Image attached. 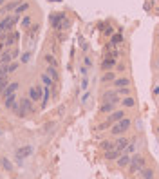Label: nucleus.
<instances>
[{"label":"nucleus","mask_w":159,"mask_h":179,"mask_svg":"<svg viewBox=\"0 0 159 179\" xmlns=\"http://www.w3.org/2000/svg\"><path fill=\"white\" fill-rule=\"evenodd\" d=\"M127 145H128V139H127V137H117V139H116V143H114V147H116L117 150H123V148H127Z\"/></svg>","instance_id":"ddd939ff"},{"label":"nucleus","mask_w":159,"mask_h":179,"mask_svg":"<svg viewBox=\"0 0 159 179\" xmlns=\"http://www.w3.org/2000/svg\"><path fill=\"white\" fill-rule=\"evenodd\" d=\"M112 65H116V58L107 56V58H105V61H103V69H110Z\"/></svg>","instance_id":"a211bd4d"},{"label":"nucleus","mask_w":159,"mask_h":179,"mask_svg":"<svg viewBox=\"0 0 159 179\" xmlns=\"http://www.w3.org/2000/svg\"><path fill=\"white\" fill-rule=\"evenodd\" d=\"M42 92H44V89H42V87H33L31 91H29V98H31L33 101H36V100L42 98Z\"/></svg>","instance_id":"1a4fd4ad"},{"label":"nucleus","mask_w":159,"mask_h":179,"mask_svg":"<svg viewBox=\"0 0 159 179\" xmlns=\"http://www.w3.org/2000/svg\"><path fill=\"white\" fill-rule=\"evenodd\" d=\"M123 105H125V107H134L136 105V100L134 98H125V100H123Z\"/></svg>","instance_id":"bb28decb"},{"label":"nucleus","mask_w":159,"mask_h":179,"mask_svg":"<svg viewBox=\"0 0 159 179\" xmlns=\"http://www.w3.org/2000/svg\"><path fill=\"white\" fill-rule=\"evenodd\" d=\"M141 174H143V179H154V172H152L150 168H143Z\"/></svg>","instance_id":"412c9836"},{"label":"nucleus","mask_w":159,"mask_h":179,"mask_svg":"<svg viewBox=\"0 0 159 179\" xmlns=\"http://www.w3.org/2000/svg\"><path fill=\"white\" fill-rule=\"evenodd\" d=\"M27 8H29V4H20V5H16V9H15V13H16V15H20V13H22V11H25Z\"/></svg>","instance_id":"393cba45"},{"label":"nucleus","mask_w":159,"mask_h":179,"mask_svg":"<svg viewBox=\"0 0 159 179\" xmlns=\"http://www.w3.org/2000/svg\"><path fill=\"white\" fill-rule=\"evenodd\" d=\"M16 5H18V2H13V4H8V5H4V8L0 9V13H8V11H11V9H16Z\"/></svg>","instance_id":"4be33fe9"},{"label":"nucleus","mask_w":159,"mask_h":179,"mask_svg":"<svg viewBox=\"0 0 159 179\" xmlns=\"http://www.w3.org/2000/svg\"><path fill=\"white\" fill-rule=\"evenodd\" d=\"M154 94H159V87H156V89H154Z\"/></svg>","instance_id":"e433bc0d"},{"label":"nucleus","mask_w":159,"mask_h":179,"mask_svg":"<svg viewBox=\"0 0 159 179\" xmlns=\"http://www.w3.org/2000/svg\"><path fill=\"white\" fill-rule=\"evenodd\" d=\"M2 165H4V168H5V170H11V168H13V167H11V163H9L8 159H2Z\"/></svg>","instance_id":"2f4dec72"},{"label":"nucleus","mask_w":159,"mask_h":179,"mask_svg":"<svg viewBox=\"0 0 159 179\" xmlns=\"http://www.w3.org/2000/svg\"><path fill=\"white\" fill-rule=\"evenodd\" d=\"M87 83H89V81H87V78H83V81H81V87H83V89H87Z\"/></svg>","instance_id":"c9c22d12"},{"label":"nucleus","mask_w":159,"mask_h":179,"mask_svg":"<svg viewBox=\"0 0 159 179\" xmlns=\"http://www.w3.org/2000/svg\"><path fill=\"white\" fill-rule=\"evenodd\" d=\"M16 56H18V49H15V51H5V53H2V56H0V64L9 65L11 60H15Z\"/></svg>","instance_id":"0eeeda50"},{"label":"nucleus","mask_w":159,"mask_h":179,"mask_svg":"<svg viewBox=\"0 0 159 179\" xmlns=\"http://www.w3.org/2000/svg\"><path fill=\"white\" fill-rule=\"evenodd\" d=\"M128 85H130L128 78H116L114 80V87H117V89H123V87H128Z\"/></svg>","instance_id":"f8f14e48"},{"label":"nucleus","mask_w":159,"mask_h":179,"mask_svg":"<svg viewBox=\"0 0 159 179\" xmlns=\"http://www.w3.org/2000/svg\"><path fill=\"white\" fill-rule=\"evenodd\" d=\"M22 61H24V64H25V61H29V54H24V56H22Z\"/></svg>","instance_id":"f704fd0d"},{"label":"nucleus","mask_w":159,"mask_h":179,"mask_svg":"<svg viewBox=\"0 0 159 179\" xmlns=\"http://www.w3.org/2000/svg\"><path fill=\"white\" fill-rule=\"evenodd\" d=\"M128 128H130V120H128V118H123V120H119V121L114 123L112 134H114V136H119V134H123V132H127Z\"/></svg>","instance_id":"f03ea898"},{"label":"nucleus","mask_w":159,"mask_h":179,"mask_svg":"<svg viewBox=\"0 0 159 179\" xmlns=\"http://www.w3.org/2000/svg\"><path fill=\"white\" fill-rule=\"evenodd\" d=\"M24 25H31V18H24Z\"/></svg>","instance_id":"72a5a7b5"},{"label":"nucleus","mask_w":159,"mask_h":179,"mask_svg":"<svg viewBox=\"0 0 159 179\" xmlns=\"http://www.w3.org/2000/svg\"><path fill=\"white\" fill-rule=\"evenodd\" d=\"M119 42H121V34H114V36H112V45L119 44Z\"/></svg>","instance_id":"7c9ffc66"},{"label":"nucleus","mask_w":159,"mask_h":179,"mask_svg":"<svg viewBox=\"0 0 159 179\" xmlns=\"http://www.w3.org/2000/svg\"><path fill=\"white\" fill-rule=\"evenodd\" d=\"M128 163H130L128 156H119V157H117V165H119V167H127Z\"/></svg>","instance_id":"6ab92c4d"},{"label":"nucleus","mask_w":159,"mask_h":179,"mask_svg":"<svg viewBox=\"0 0 159 179\" xmlns=\"http://www.w3.org/2000/svg\"><path fill=\"white\" fill-rule=\"evenodd\" d=\"M31 152H33V148H31V147H24V148H18V150H16V159H18V161H22L24 157H25V156H29Z\"/></svg>","instance_id":"9b49d317"},{"label":"nucleus","mask_w":159,"mask_h":179,"mask_svg":"<svg viewBox=\"0 0 159 179\" xmlns=\"http://www.w3.org/2000/svg\"><path fill=\"white\" fill-rule=\"evenodd\" d=\"M2 4H4V0H0V5H2Z\"/></svg>","instance_id":"58836bf2"},{"label":"nucleus","mask_w":159,"mask_h":179,"mask_svg":"<svg viewBox=\"0 0 159 179\" xmlns=\"http://www.w3.org/2000/svg\"><path fill=\"white\" fill-rule=\"evenodd\" d=\"M2 49H4V45H0V53H2Z\"/></svg>","instance_id":"4c0bfd02"},{"label":"nucleus","mask_w":159,"mask_h":179,"mask_svg":"<svg viewBox=\"0 0 159 179\" xmlns=\"http://www.w3.org/2000/svg\"><path fill=\"white\" fill-rule=\"evenodd\" d=\"M18 87H20L18 81H13V83H9L8 87H5V91L2 92V94H4V98H8V96H13V94L18 91Z\"/></svg>","instance_id":"6e6552de"},{"label":"nucleus","mask_w":159,"mask_h":179,"mask_svg":"<svg viewBox=\"0 0 159 179\" xmlns=\"http://www.w3.org/2000/svg\"><path fill=\"white\" fill-rule=\"evenodd\" d=\"M45 61H47L49 65H53V67H56V65H58V60H54L53 54H47V56H45Z\"/></svg>","instance_id":"5701e85b"},{"label":"nucleus","mask_w":159,"mask_h":179,"mask_svg":"<svg viewBox=\"0 0 159 179\" xmlns=\"http://www.w3.org/2000/svg\"><path fill=\"white\" fill-rule=\"evenodd\" d=\"M157 132H159V130H157Z\"/></svg>","instance_id":"79ce46f5"},{"label":"nucleus","mask_w":159,"mask_h":179,"mask_svg":"<svg viewBox=\"0 0 159 179\" xmlns=\"http://www.w3.org/2000/svg\"><path fill=\"white\" fill-rule=\"evenodd\" d=\"M9 85V81H8V78H0V92H4L5 91V87Z\"/></svg>","instance_id":"a878e982"},{"label":"nucleus","mask_w":159,"mask_h":179,"mask_svg":"<svg viewBox=\"0 0 159 179\" xmlns=\"http://www.w3.org/2000/svg\"><path fill=\"white\" fill-rule=\"evenodd\" d=\"M123 118H125V112H123V111H116V112H112V114L109 116L107 121L103 123L100 128H105V127H109V125H110V123H116V121H119V120H123Z\"/></svg>","instance_id":"20e7f679"},{"label":"nucleus","mask_w":159,"mask_h":179,"mask_svg":"<svg viewBox=\"0 0 159 179\" xmlns=\"http://www.w3.org/2000/svg\"><path fill=\"white\" fill-rule=\"evenodd\" d=\"M103 101L109 103V101H116L117 103V91H109V92H103Z\"/></svg>","instance_id":"9d476101"},{"label":"nucleus","mask_w":159,"mask_h":179,"mask_svg":"<svg viewBox=\"0 0 159 179\" xmlns=\"http://www.w3.org/2000/svg\"><path fill=\"white\" fill-rule=\"evenodd\" d=\"M56 2H60V0H56Z\"/></svg>","instance_id":"ea45409f"},{"label":"nucleus","mask_w":159,"mask_h":179,"mask_svg":"<svg viewBox=\"0 0 159 179\" xmlns=\"http://www.w3.org/2000/svg\"><path fill=\"white\" fill-rule=\"evenodd\" d=\"M117 94H128V89L123 87V89H119V91H117Z\"/></svg>","instance_id":"473e14b6"},{"label":"nucleus","mask_w":159,"mask_h":179,"mask_svg":"<svg viewBox=\"0 0 159 179\" xmlns=\"http://www.w3.org/2000/svg\"><path fill=\"white\" fill-rule=\"evenodd\" d=\"M47 74L51 76V80H53V81H58V71H56V67L49 65V69H47Z\"/></svg>","instance_id":"dca6fc26"},{"label":"nucleus","mask_w":159,"mask_h":179,"mask_svg":"<svg viewBox=\"0 0 159 179\" xmlns=\"http://www.w3.org/2000/svg\"><path fill=\"white\" fill-rule=\"evenodd\" d=\"M121 156V150H117V148H112V150H109V152H105V157L107 159H116L117 161V157Z\"/></svg>","instance_id":"4468645a"},{"label":"nucleus","mask_w":159,"mask_h":179,"mask_svg":"<svg viewBox=\"0 0 159 179\" xmlns=\"http://www.w3.org/2000/svg\"><path fill=\"white\" fill-rule=\"evenodd\" d=\"M0 134H2V132H0Z\"/></svg>","instance_id":"a19ab883"},{"label":"nucleus","mask_w":159,"mask_h":179,"mask_svg":"<svg viewBox=\"0 0 159 179\" xmlns=\"http://www.w3.org/2000/svg\"><path fill=\"white\" fill-rule=\"evenodd\" d=\"M145 168V159L141 156H134L130 159V172H137V170H143Z\"/></svg>","instance_id":"39448f33"},{"label":"nucleus","mask_w":159,"mask_h":179,"mask_svg":"<svg viewBox=\"0 0 159 179\" xmlns=\"http://www.w3.org/2000/svg\"><path fill=\"white\" fill-rule=\"evenodd\" d=\"M114 80H116V74L114 72H107L105 76L101 78V81H114Z\"/></svg>","instance_id":"b1692460"},{"label":"nucleus","mask_w":159,"mask_h":179,"mask_svg":"<svg viewBox=\"0 0 159 179\" xmlns=\"http://www.w3.org/2000/svg\"><path fill=\"white\" fill-rule=\"evenodd\" d=\"M0 78H8V65H4L0 67Z\"/></svg>","instance_id":"cd10ccee"},{"label":"nucleus","mask_w":159,"mask_h":179,"mask_svg":"<svg viewBox=\"0 0 159 179\" xmlns=\"http://www.w3.org/2000/svg\"><path fill=\"white\" fill-rule=\"evenodd\" d=\"M16 40H18V33H9V36L5 38L4 45H13V44H16Z\"/></svg>","instance_id":"2eb2a0df"},{"label":"nucleus","mask_w":159,"mask_h":179,"mask_svg":"<svg viewBox=\"0 0 159 179\" xmlns=\"http://www.w3.org/2000/svg\"><path fill=\"white\" fill-rule=\"evenodd\" d=\"M51 22H53V27L58 29V31L60 29H67V27H69V20H65V15H61V13H60V15H54Z\"/></svg>","instance_id":"7ed1b4c3"},{"label":"nucleus","mask_w":159,"mask_h":179,"mask_svg":"<svg viewBox=\"0 0 159 179\" xmlns=\"http://www.w3.org/2000/svg\"><path fill=\"white\" fill-rule=\"evenodd\" d=\"M114 109H116V101H109L101 107V112H112Z\"/></svg>","instance_id":"f3484780"},{"label":"nucleus","mask_w":159,"mask_h":179,"mask_svg":"<svg viewBox=\"0 0 159 179\" xmlns=\"http://www.w3.org/2000/svg\"><path fill=\"white\" fill-rule=\"evenodd\" d=\"M42 81L49 87V85H53V80H51V76H47V74H42Z\"/></svg>","instance_id":"c85d7f7f"},{"label":"nucleus","mask_w":159,"mask_h":179,"mask_svg":"<svg viewBox=\"0 0 159 179\" xmlns=\"http://www.w3.org/2000/svg\"><path fill=\"white\" fill-rule=\"evenodd\" d=\"M16 69H18V64H9V65H8V74H9V72H15Z\"/></svg>","instance_id":"c756f323"},{"label":"nucleus","mask_w":159,"mask_h":179,"mask_svg":"<svg viewBox=\"0 0 159 179\" xmlns=\"http://www.w3.org/2000/svg\"><path fill=\"white\" fill-rule=\"evenodd\" d=\"M112 148H116V147H114V143H110V141H101V150L109 152V150H112Z\"/></svg>","instance_id":"aec40b11"},{"label":"nucleus","mask_w":159,"mask_h":179,"mask_svg":"<svg viewBox=\"0 0 159 179\" xmlns=\"http://www.w3.org/2000/svg\"><path fill=\"white\" fill-rule=\"evenodd\" d=\"M18 20H20V16L16 15V13H15V15H11V16H5V18L2 20V22H0V33L11 31L13 27H15V24L18 22Z\"/></svg>","instance_id":"f257e3e1"},{"label":"nucleus","mask_w":159,"mask_h":179,"mask_svg":"<svg viewBox=\"0 0 159 179\" xmlns=\"http://www.w3.org/2000/svg\"><path fill=\"white\" fill-rule=\"evenodd\" d=\"M31 101H33L31 98H24L22 101H20V111H18L20 116H25L27 112H33V103Z\"/></svg>","instance_id":"423d86ee"}]
</instances>
